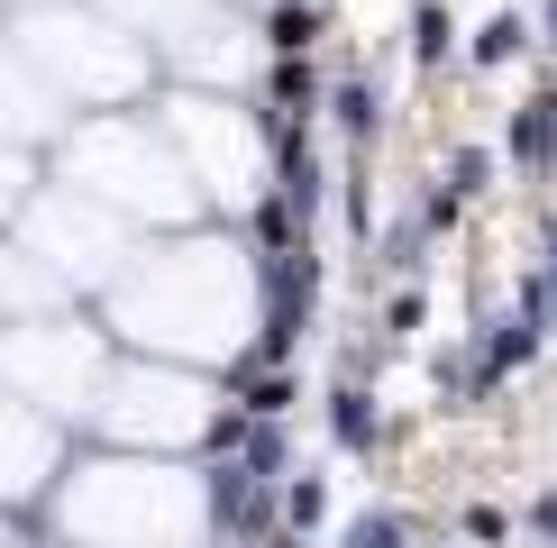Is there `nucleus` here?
I'll use <instances>...</instances> for the list:
<instances>
[{
  "instance_id": "f257e3e1",
  "label": "nucleus",
  "mask_w": 557,
  "mask_h": 548,
  "mask_svg": "<svg viewBox=\"0 0 557 548\" xmlns=\"http://www.w3.org/2000/svg\"><path fill=\"white\" fill-rule=\"evenodd\" d=\"M330 421H338V439H366V402H357V394H338Z\"/></svg>"
},
{
  "instance_id": "f03ea898",
  "label": "nucleus",
  "mask_w": 557,
  "mask_h": 548,
  "mask_svg": "<svg viewBox=\"0 0 557 548\" xmlns=\"http://www.w3.org/2000/svg\"><path fill=\"white\" fill-rule=\"evenodd\" d=\"M403 539V521H357V531H347V548H393Z\"/></svg>"
}]
</instances>
